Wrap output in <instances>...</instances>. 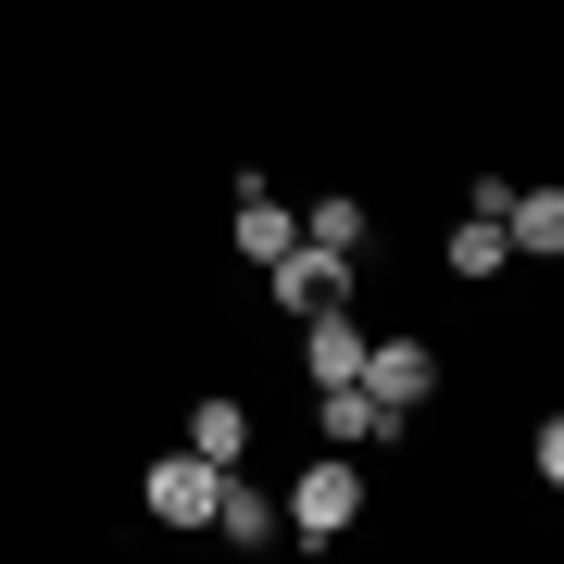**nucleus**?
Segmentation results:
<instances>
[{
    "label": "nucleus",
    "mask_w": 564,
    "mask_h": 564,
    "mask_svg": "<svg viewBox=\"0 0 564 564\" xmlns=\"http://www.w3.org/2000/svg\"><path fill=\"white\" fill-rule=\"evenodd\" d=\"M502 239H514L527 263H552V251H564V188H502Z\"/></svg>",
    "instance_id": "obj_7"
},
{
    "label": "nucleus",
    "mask_w": 564,
    "mask_h": 564,
    "mask_svg": "<svg viewBox=\"0 0 564 564\" xmlns=\"http://www.w3.org/2000/svg\"><path fill=\"white\" fill-rule=\"evenodd\" d=\"M214 489H226V464H202V452H163L151 477H139V502H151L163 527H214Z\"/></svg>",
    "instance_id": "obj_4"
},
{
    "label": "nucleus",
    "mask_w": 564,
    "mask_h": 564,
    "mask_svg": "<svg viewBox=\"0 0 564 564\" xmlns=\"http://www.w3.org/2000/svg\"><path fill=\"white\" fill-rule=\"evenodd\" d=\"M364 389H377V402L414 426L426 389H440V351H426V339H377V326H364Z\"/></svg>",
    "instance_id": "obj_3"
},
{
    "label": "nucleus",
    "mask_w": 564,
    "mask_h": 564,
    "mask_svg": "<svg viewBox=\"0 0 564 564\" xmlns=\"http://www.w3.org/2000/svg\"><path fill=\"white\" fill-rule=\"evenodd\" d=\"M314 426H326V452H377V440H402V414H389L377 402V389H364V377H339V389H314Z\"/></svg>",
    "instance_id": "obj_5"
},
{
    "label": "nucleus",
    "mask_w": 564,
    "mask_h": 564,
    "mask_svg": "<svg viewBox=\"0 0 564 564\" xmlns=\"http://www.w3.org/2000/svg\"><path fill=\"white\" fill-rule=\"evenodd\" d=\"M214 540H239V552H263V540H289V527H276V502H263V489L239 477V464H226V489H214Z\"/></svg>",
    "instance_id": "obj_8"
},
{
    "label": "nucleus",
    "mask_w": 564,
    "mask_h": 564,
    "mask_svg": "<svg viewBox=\"0 0 564 564\" xmlns=\"http://www.w3.org/2000/svg\"><path fill=\"white\" fill-rule=\"evenodd\" d=\"M502 263H514L502 214H464V226H452V276H464V289H477V276H502Z\"/></svg>",
    "instance_id": "obj_10"
},
{
    "label": "nucleus",
    "mask_w": 564,
    "mask_h": 564,
    "mask_svg": "<svg viewBox=\"0 0 564 564\" xmlns=\"http://www.w3.org/2000/svg\"><path fill=\"white\" fill-rule=\"evenodd\" d=\"M263 289H276V314H326V302H351V251H326V239H289L276 263H263Z\"/></svg>",
    "instance_id": "obj_2"
},
{
    "label": "nucleus",
    "mask_w": 564,
    "mask_h": 564,
    "mask_svg": "<svg viewBox=\"0 0 564 564\" xmlns=\"http://www.w3.org/2000/svg\"><path fill=\"white\" fill-rule=\"evenodd\" d=\"M289 239H302V214H289V202H263V188L239 176V263H276Z\"/></svg>",
    "instance_id": "obj_9"
},
{
    "label": "nucleus",
    "mask_w": 564,
    "mask_h": 564,
    "mask_svg": "<svg viewBox=\"0 0 564 564\" xmlns=\"http://www.w3.org/2000/svg\"><path fill=\"white\" fill-rule=\"evenodd\" d=\"M188 452H202V464H239L251 452V402H202V414H188Z\"/></svg>",
    "instance_id": "obj_11"
},
{
    "label": "nucleus",
    "mask_w": 564,
    "mask_h": 564,
    "mask_svg": "<svg viewBox=\"0 0 564 564\" xmlns=\"http://www.w3.org/2000/svg\"><path fill=\"white\" fill-rule=\"evenodd\" d=\"M364 226H377V214H364L351 188H339V202H314V214H302V239H326V251H364Z\"/></svg>",
    "instance_id": "obj_12"
},
{
    "label": "nucleus",
    "mask_w": 564,
    "mask_h": 564,
    "mask_svg": "<svg viewBox=\"0 0 564 564\" xmlns=\"http://www.w3.org/2000/svg\"><path fill=\"white\" fill-rule=\"evenodd\" d=\"M289 540H314V552H339V527H364V477H351V452H314L302 464V489L276 502Z\"/></svg>",
    "instance_id": "obj_1"
},
{
    "label": "nucleus",
    "mask_w": 564,
    "mask_h": 564,
    "mask_svg": "<svg viewBox=\"0 0 564 564\" xmlns=\"http://www.w3.org/2000/svg\"><path fill=\"white\" fill-rule=\"evenodd\" d=\"M302 377H314V389H339V377H364V326H351V302H326V314H302Z\"/></svg>",
    "instance_id": "obj_6"
}]
</instances>
